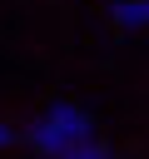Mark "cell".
Returning a JSON list of instances; mask_svg holds the SVG:
<instances>
[{"instance_id": "cell-4", "label": "cell", "mask_w": 149, "mask_h": 159, "mask_svg": "<svg viewBox=\"0 0 149 159\" xmlns=\"http://www.w3.org/2000/svg\"><path fill=\"white\" fill-rule=\"evenodd\" d=\"M15 139H20V134H15V129H10V124H0V149H10V144H15Z\"/></svg>"}, {"instance_id": "cell-1", "label": "cell", "mask_w": 149, "mask_h": 159, "mask_svg": "<svg viewBox=\"0 0 149 159\" xmlns=\"http://www.w3.org/2000/svg\"><path fill=\"white\" fill-rule=\"evenodd\" d=\"M30 149H35V159H60L70 144H79V139H94V119L79 109V104H50L35 124H30Z\"/></svg>"}, {"instance_id": "cell-3", "label": "cell", "mask_w": 149, "mask_h": 159, "mask_svg": "<svg viewBox=\"0 0 149 159\" xmlns=\"http://www.w3.org/2000/svg\"><path fill=\"white\" fill-rule=\"evenodd\" d=\"M60 159H114V154L104 149V139H79V144H70Z\"/></svg>"}, {"instance_id": "cell-2", "label": "cell", "mask_w": 149, "mask_h": 159, "mask_svg": "<svg viewBox=\"0 0 149 159\" xmlns=\"http://www.w3.org/2000/svg\"><path fill=\"white\" fill-rule=\"evenodd\" d=\"M114 20L119 25H149V0H114Z\"/></svg>"}]
</instances>
